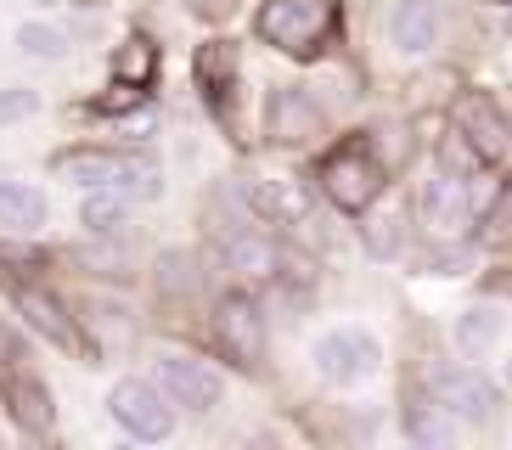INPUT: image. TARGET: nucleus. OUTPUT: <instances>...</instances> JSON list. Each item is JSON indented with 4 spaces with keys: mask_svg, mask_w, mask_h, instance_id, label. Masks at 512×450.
Masks as SVG:
<instances>
[{
    "mask_svg": "<svg viewBox=\"0 0 512 450\" xmlns=\"http://www.w3.org/2000/svg\"><path fill=\"white\" fill-rule=\"evenodd\" d=\"M332 17H338L332 0H265L254 12V34L271 45V51H282V57L310 62L321 45H327Z\"/></svg>",
    "mask_w": 512,
    "mask_h": 450,
    "instance_id": "nucleus-1",
    "label": "nucleus"
},
{
    "mask_svg": "<svg viewBox=\"0 0 512 450\" xmlns=\"http://www.w3.org/2000/svg\"><path fill=\"white\" fill-rule=\"evenodd\" d=\"M316 180H321V197H327L332 209L366 214L377 203V192H383V164H377V152L366 147V135H349V141H338V147L321 158Z\"/></svg>",
    "mask_w": 512,
    "mask_h": 450,
    "instance_id": "nucleus-2",
    "label": "nucleus"
},
{
    "mask_svg": "<svg viewBox=\"0 0 512 450\" xmlns=\"http://www.w3.org/2000/svg\"><path fill=\"white\" fill-rule=\"evenodd\" d=\"M107 417L119 422L136 445H164L175 434V405L164 400V389L152 377H119L107 394Z\"/></svg>",
    "mask_w": 512,
    "mask_h": 450,
    "instance_id": "nucleus-3",
    "label": "nucleus"
},
{
    "mask_svg": "<svg viewBox=\"0 0 512 450\" xmlns=\"http://www.w3.org/2000/svg\"><path fill=\"white\" fill-rule=\"evenodd\" d=\"M152 383L164 389V400L175 405V411H214L220 405V394H226V383H220V372H214L209 360L197 355H181V349H164V355L152 360Z\"/></svg>",
    "mask_w": 512,
    "mask_h": 450,
    "instance_id": "nucleus-4",
    "label": "nucleus"
},
{
    "mask_svg": "<svg viewBox=\"0 0 512 450\" xmlns=\"http://www.w3.org/2000/svg\"><path fill=\"white\" fill-rule=\"evenodd\" d=\"M377 360H383V344L361 327H338V332H321L316 338V372L327 377V383H338V389L372 377Z\"/></svg>",
    "mask_w": 512,
    "mask_h": 450,
    "instance_id": "nucleus-5",
    "label": "nucleus"
},
{
    "mask_svg": "<svg viewBox=\"0 0 512 450\" xmlns=\"http://www.w3.org/2000/svg\"><path fill=\"white\" fill-rule=\"evenodd\" d=\"M214 338H220V349L237 360L242 372H254L265 360V315H259V304L248 293H226L220 310H214Z\"/></svg>",
    "mask_w": 512,
    "mask_h": 450,
    "instance_id": "nucleus-6",
    "label": "nucleus"
},
{
    "mask_svg": "<svg viewBox=\"0 0 512 450\" xmlns=\"http://www.w3.org/2000/svg\"><path fill=\"white\" fill-rule=\"evenodd\" d=\"M321 130H327V113H321V102L304 85H276L271 90V102H265V135H271L276 147H304V141H316Z\"/></svg>",
    "mask_w": 512,
    "mask_h": 450,
    "instance_id": "nucleus-7",
    "label": "nucleus"
},
{
    "mask_svg": "<svg viewBox=\"0 0 512 450\" xmlns=\"http://www.w3.org/2000/svg\"><path fill=\"white\" fill-rule=\"evenodd\" d=\"M428 394L445 405V417H467V422H490L496 417V383H484L479 372H467V366H434L428 372Z\"/></svg>",
    "mask_w": 512,
    "mask_h": 450,
    "instance_id": "nucleus-8",
    "label": "nucleus"
},
{
    "mask_svg": "<svg viewBox=\"0 0 512 450\" xmlns=\"http://www.w3.org/2000/svg\"><path fill=\"white\" fill-rule=\"evenodd\" d=\"M417 209H422V225H428L434 237H462L467 225H473V197H467L462 175H434L422 186Z\"/></svg>",
    "mask_w": 512,
    "mask_h": 450,
    "instance_id": "nucleus-9",
    "label": "nucleus"
},
{
    "mask_svg": "<svg viewBox=\"0 0 512 450\" xmlns=\"http://www.w3.org/2000/svg\"><path fill=\"white\" fill-rule=\"evenodd\" d=\"M456 130L467 135V147L479 152L484 164H490V158H501V152L512 147V130H507V119H501V107L490 102V96H484V90H467L462 102H456Z\"/></svg>",
    "mask_w": 512,
    "mask_h": 450,
    "instance_id": "nucleus-10",
    "label": "nucleus"
},
{
    "mask_svg": "<svg viewBox=\"0 0 512 450\" xmlns=\"http://www.w3.org/2000/svg\"><path fill=\"white\" fill-rule=\"evenodd\" d=\"M445 34V17H439L434 0H400L389 12V45L406 51V57H428Z\"/></svg>",
    "mask_w": 512,
    "mask_h": 450,
    "instance_id": "nucleus-11",
    "label": "nucleus"
},
{
    "mask_svg": "<svg viewBox=\"0 0 512 450\" xmlns=\"http://www.w3.org/2000/svg\"><path fill=\"white\" fill-rule=\"evenodd\" d=\"M242 203L271 225H293L310 214V197H304L299 180H265V175H248L242 180Z\"/></svg>",
    "mask_w": 512,
    "mask_h": 450,
    "instance_id": "nucleus-12",
    "label": "nucleus"
},
{
    "mask_svg": "<svg viewBox=\"0 0 512 450\" xmlns=\"http://www.w3.org/2000/svg\"><path fill=\"white\" fill-rule=\"evenodd\" d=\"M57 175H68L74 186H119L124 169H130V152H113V147H68L51 158Z\"/></svg>",
    "mask_w": 512,
    "mask_h": 450,
    "instance_id": "nucleus-13",
    "label": "nucleus"
},
{
    "mask_svg": "<svg viewBox=\"0 0 512 450\" xmlns=\"http://www.w3.org/2000/svg\"><path fill=\"white\" fill-rule=\"evenodd\" d=\"M197 90H203V102L226 119L231 113V96H237V51L226 40H209L197 51Z\"/></svg>",
    "mask_w": 512,
    "mask_h": 450,
    "instance_id": "nucleus-14",
    "label": "nucleus"
},
{
    "mask_svg": "<svg viewBox=\"0 0 512 450\" xmlns=\"http://www.w3.org/2000/svg\"><path fill=\"white\" fill-rule=\"evenodd\" d=\"M12 304H17V315H23L34 332H46L57 349H74V344H79L74 321L62 315V304L51 299V293H40V287H29V282H17V287H12Z\"/></svg>",
    "mask_w": 512,
    "mask_h": 450,
    "instance_id": "nucleus-15",
    "label": "nucleus"
},
{
    "mask_svg": "<svg viewBox=\"0 0 512 450\" xmlns=\"http://www.w3.org/2000/svg\"><path fill=\"white\" fill-rule=\"evenodd\" d=\"M40 225H46V192L12 175L6 186H0V231H12V237H34Z\"/></svg>",
    "mask_w": 512,
    "mask_h": 450,
    "instance_id": "nucleus-16",
    "label": "nucleus"
},
{
    "mask_svg": "<svg viewBox=\"0 0 512 450\" xmlns=\"http://www.w3.org/2000/svg\"><path fill=\"white\" fill-rule=\"evenodd\" d=\"M226 265L242 270L248 282H265V276H276L282 254H276V242L265 237V231H231L226 237Z\"/></svg>",
    "mask_w": 512,
    "mask_h": 450,
    "instance_id": "nucleus-17",
    "label": "nucleus"
},
{
    "mask_svg": "<svg viewBox=\"0 0 512 450\" xmlns=\"http://www.w3.org/2000/svg\"><path fill=\"white\" fill-rule=\"evenodd\" d=\"M124 220H130V197L119 186H85V203H79V225L91 237H119Z\"/></svg>",
    "mask_w": 512,
    "mask_h": 450,
    "instance_id": "nucleus-18",
    "label": "nucleus"
},
{
    "mask_svg": "<svg viewBox=\"0 0 512 450\" xmlns=\"http://www.w3.org/2000/svg\"><path fill=\"white\" fill-rule=\"evenodd\" d=\"M496 344H501V310L479 304V310L456 315V355L462 360H484Z\"/></svg>",
    "mask_w": 512,
    "mask_h": 450,
    "instance_id": "nucleus-19",
    "label": "nucleus"
},
{
    "mask_svg": "<svg viewBox=\"0 0 512 450\" xmlns=\"http://www.w3.org/2000/svg\"><path fill=\"white\" fill-rule=\"evenodd\" d=\"M113 79H124V85H141V90H147L152 79H158V45H152L147 34H130V40L113 51Z\"/></svg>",
    "mask_w": 512,
    "mask_h": 450,
    "instance_id": "nucleus-20",
    "label": "nucleus"
},
{
    "mask_svg": "<svg viewBox=\"0 0 512 450\" xmlns=\"http://www.w3.org/2000/svg\"><path fill=\"white\" fill-rule=\"evenodd\" d=\"M17 51L34 57V62H62L68 57V34H62L57 23H40V17H34V23L17 29Z\"/></svg>",
    "mask_w": 512,
    "mask_h": 450,
    "instance_id": "nucleus-21",
    "label": "nucleus"
},
{
    "mask_svg": "<svg viewBox=\"0 0 512 450\" xmlns=\"http://www.w3.org/2000/svg\"><path fill=\"white\" fill-rule=\"evenodd\" d=\"M406 434L417 439V445H445V439H451V428H445V405L439 400L406 405Z\"/></svg>",
    "mask_w": 512,
    "mask_h": 450,
    "instance_id": "nucleus-22",
    "label": "nucleus"
},
{
    "mask_svg": "<svg viewBox=\"0 0 512 450\" xmlns=\"http://www.w3.org/2000/svg\"><path fill=\"white\" fill-rule=\"evenodd\" d=\"M158 287H164L169 299L192 293V287H197V265L186 254H164V259H158Z\"/></svg>",
    "mask_w": 512,
    "mask_h": 450,
    "instance_id": "nucleus-23",
    "label": "nucleus"
},
{
    "mask_svg": "<svg viewBox=\"0 0 512 450\" xmlns=\"http://www.w3.org/2000/svg\"><path fill=\"white\" fill-rule=\"evenodd\" d=\"M439 164H445V175H473V169H484V158L473 147H467V135L462 130H451L445 135V147H439Z\"/></svg>",
    "mask_w": 512,
    "mask_h": 450,
    "instance_id": "nucleus-24",
    "label": "nucleus"
},
{
    "mask_svg": "<svg viewBox=\"0 0 512 450\" xmlns=\"http://www.w3.org/2000/svg\"><path fill=\"white\" fill-rule=\"evenodd\" d=\"M29 113H40V90H29V85L0 90V124H17V119H29Z\"/></svg>",
    "mask_w": 512,
    "mask_h": 450,
    "instance_id": "nucleus-25",
    "label": "nucleus"
},
{
    "mask_svg": "<svg viewBox=\"0 0 512 450\" xmlns=\"http://www.w3.org/2000/svg\"><path fill=\"white\" fill-rule=\"evenodd\" d=\"M237 6H242V0H186V12L203 17V23H231Z\"/></svg>",
    "mask_w": 512,
    "mask_h": 450,
    "instance_id": "nucleus-26",
    "label": "nucleus"
},
{
    "mask_svg": "<svg viewBox=\"0 0 512 450\" xmlns=\"http://www.w3.org/2000/svg\"><path fill=\"white\" fill-rule=\"evenodd\" d=\"M496 220H507V231H512V180H507V192H501V209H496Z\"/></svg>",
    "mask_w": 512,
    "mask_h": 450,
    "instance_id": "nucleus-27",
    "label": "nucleus"
},
{
    "mask_svg": "<svg viewBox=\"0 0 512 450\" xmlns=\"http://www.w3.org/2000/svg\"><path fill=\"white\" fill-rule=\"evenodd\" d=\"M6 180H12V169H6V164H0V186H6Z\"/></svg>",
    "mask_w": 512,
    "mask_h": 450,
    "instance_id": "nucleus-28",
    "label": "nucleus"
},
{
    "mask_svg": "<svg viewBox=\"0 0 512 450\" xmlns=\"http://www.w3.org/2000/svg\"><path fill=\"white\" fill-rule=\"evenodd\" d=\"M29 6H62V0H29Z\"/></svg>",
    "mask_w": 512,
    "mask_h": 450,
    "instance_id": "nucleus-29",
    "label": "nucleus"
},
{
    "mask_svg": "<svg viewBox=\"0 0 512 450\" xmlns=\"http://www.w3.org/2000/svg\"><path fill=\"white\" fill-rule=\"evenodd\" d=\"M74 6H102V0H74Z\"/></svg>",
    "mask_w": 512,
    "mask_h": 450,
    "instance_id": "nucleus-30",
    "label": "nucleus"
},
{
    "mask_svg": "<svg viewBox=\"0 0 512 450\" xmlns=\"http://www.w3.org/2000/svg\"><path fill=\"white\" fill-rule=\"evenodd\" d=\"M507 383H512V360H507Z\"/></svg>",
    "mask_w": 512,
    "mask_h": 450,
    "instance_id": "nucleus-31",
    "label": "nucleus"
}]
</instances>
